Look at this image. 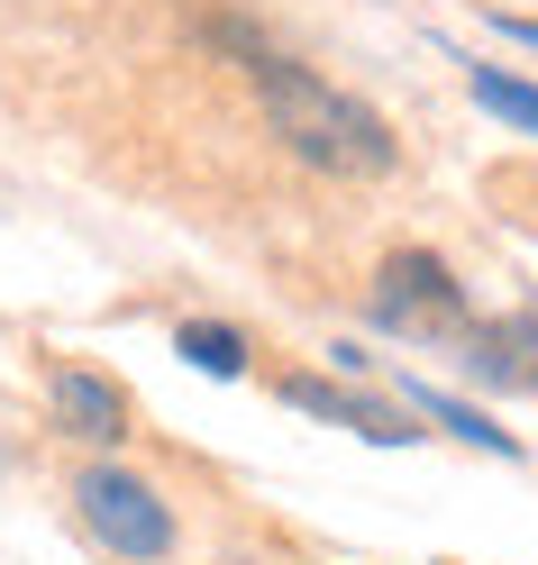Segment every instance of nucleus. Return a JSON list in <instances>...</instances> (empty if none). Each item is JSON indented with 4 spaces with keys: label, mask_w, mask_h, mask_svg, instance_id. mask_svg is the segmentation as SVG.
<instances>
[{
    "label": "nucleus",
    "mask_w": 538,
    "mask_h": 565,
    "mask_svg": "<svg viewBox=\"0 0 538 565\" xmlns=\"http://www.w3.org/2000/svg\"><path fill=\"white\" fill-rule=\"evenodd\" d=\"M210 38H220V46L246 64V83H256V100H265V128H274L302 164L347 173V183H375V173H392V164H402L392 128H383L356 92H338L329 74L293 64L283 46H265L256 28H238V19H210Z\"/></svg>",
    "instance_id": "1"
},
{
    "label": "nucleus",
    "mask_w": 538,
    "mask_h": 565,
    "mask_svg": "<svg viewBox=\"0 0 538 565\" xmlns=\"http://www.w3.org/2000/svg\"><path fill=\"white\" fill-rule=\"evenodd\" d=\"M74 511H83V529H92L110 556L156 565V556L173 547V511L156 502V483H147V475H128V466H92V475L74 483Z\"/></svg>",
    "instance_id": "2"
},
{
    "label": "nucleus",
    "mask_w": 538,
    "mask_h": 565,
    "mask_svg": "<svg viewBox=\"0 0 538 565\" xmlns=\"http://www.w3.org/2000/svg\"><path fill=\"white\" fill-rule=\"evenodd\" d=\"M375 320H383V329H465V292H456V274H447L439 256L402 246V256L383 265Z\"/></svg>",
    "instance_id": "3"
},
{
    "label": "nucleus",
    "mask_w": 538,
    "mask_h": 565,
    "mask_svg": "<svg viewBox=\"0 0 538 565\" xmlns=\"http://www.w3.org/2000/svg\"><path fill=\"white\" fill-rule=\"evenodd\" d=\"M55 429H64V438H92V447H119V438H128V393H119L110 374L64 365V374H55Z\"/></svg>",
    "instance_id": "4"
},
{
    "label": "nucleus",
    "mask_w": 538,
    "mask_h": 565,
    "mask_svg": "<svg viewBox=\"0 0 538 565\" xmlns=\"http://www.w3.org/2000/svg\"><path fill=\"white\" fill-rule=\"evenodd\" d=\"M283 402L293 411H319V419H338V429H356V438H375V447H411L420 429L392 402H366V393H338V383H319V374H293L283 383Z\"/></svg>",
    "instance_id": "5"
},
{
    "label": "nucleus",
    "mask_w": 538,
    "mask_h": 565,
    "mask_svg": "<svg viewBox=\"0 0 538 565\" xmlns=\"http://www.w3.org/2000/svg\"><path fill=\"white\" fill-rule=\"evenodd\" d=\"M465 365H484L493 383H529V393H538V329H529V320L465 329Z\"/></svg>",
    "instance_id": "6"
},
{
    "label": "nucleus",
    "mask_w": 538,
    "mask_h": 565,
    "mask_svg": "<svg viewBox=\"0 0 538 565\" xmlns=\"http://www.w3.org/2000/svg\"><path fill=\"white\" fill-rule=\"evenodd\" d=\"M402 402H420L429 419H447L456 438H475V447H493V456H520V438H511V429H493V419H484V411H465L456 393H429V383H402Z\"/></svg>",
    "instance_id": "7"
},
{
    "label": "nucleus",
    "mask_w": 538,
    "mask_h": 565,
    "mask_svg": "<svg viewBox=\"0 0 538 565\" xmlns=\"http://www.w3.org/2000/svg\"><path fill=\"white\" fill-rule=\"evenodd\" d=\"M465 83H475V100H484L493 119H511V128L538 137V92H529V83H511L502 64H465Z\"/></svg>",
    "instance_id": "8"
},
{
    "label": "nucleus",
    "mask_w": 538,
    "mask_h": 565,
    "mask_svg": "<svg viewBox=\"0 0 538 565\" xmlns=\"http://www.w3.org/2000/svg\"><path fill=\"white\" fill-rule=\"evenodd\" d=\"M173 347H183L201 374H246V338L220 329V320H183V329H173Z\"/></svg>",
    "instance_id": "9"
}]
</instances>
